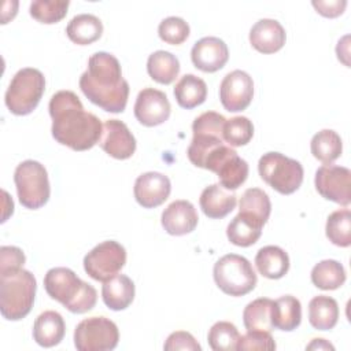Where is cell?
Masks as SVG:
<instances>
[{"mask_svg":"<svg viewBox=\"0 0 351 351\" xmlns=\"http://www.w3.org/2000/svg\"><path fill=\"white\" fill-rule=\"evenodd\" d=\"M119 340L118 326L106 317L82 319L74 330V346L78 351H110Z\"/></svg>","mask_w":351,"mask_h":351,"instance_id":"obj_11","label":"cell"},{"mask_svg":"<svg viewBox=\"0 0 351 351\" xmlns=\"http://www.w3.org/2000/svg\"><path fill=\"white\" fill-rule=\"evenodd\" d=\"M171 184L167 176L158 171H147L134 182V197L144 208H154L165 203L170 195Z\"/></svg>","mask_w":351,"mask_h":351,"instance_id":"obj_17","label":"cell"},{"mask_svg":"<svg viewBox=\"0 0 351 351\" xmlns=\"http://www.w3.org/2000/svg\"><path fill=\"white\" fill-rule=\"evenodd\" d=\"M99 144L104 152L115 159H128L136 151V138L129 128L118 119H107Z\"/></svg>","mask_w":351,"mask_h":351,"instance_id":"obj_16","label":"cell"},{"mask_svg":"<svg viewBox=\"0 0 351 351\" xmlns=\"http://www.w3.org/2000/svg\"><path fill=\"white\" fill-rule=\"evenodd\" d=\"M339 318L337 302L325 295L314 296L308 303V321L318 330H329L335 328Z\"/></svg>","mask_w":351,"mask_h":351,"instance_id":"obj_28","label":"cell"},{"mask_svg":"<svg viewBox=\"0 0 351 351\" xmlns=\"http://www.w3.org/2000/svg\"><path fill=\"white\" fill-rule=\"evenodd\" d=\"M250 43L261 53H274L285 44V30L276 19H259L250 30Z\"/></svg>","mask_w":351,"mask_h":351,"instance_id":"obj_20","label":"cell"},{"mask_svg":"<svg viewBox=\"0 0 351 351\" xmlns=\"http://www.w3.org/2000/svg\"><path fill=\"white\" fill-rule=\"evenodd\" d=\"M44 288L53 300L75 314L90 311L97 302L96 289L69 267L49 269L44 277Z\"/></svg>","mask_w":351,"mask_h":351,"instance_id":"obj_3","label":"cell"},{"mask_svg":"<svg viewBox=\"0 0 351 351\" xmlns=\"http://www.w3.org/2000/svg\"><path fill=\"white\" fill-rule=\"evenodd\" d=\"M346 281V270L343 265L335 259L318 262L311 270V282L324 291L340 288Z\"/></svg>","mask_w":351,"mask_h":351,"instance_id":"obj_34","label":"cell"},{"mask_svg":"<svg viewBox=\"0 0 351 351\" xmlns=\"http://www.w3.org/2000/svg\"><path fill=\"white\" fill-rule=\"evenodd\" d=\"M255 266L263 277L278 280L284 277L289 269V256L277 245H266L256 252Z\"/></svg>","mask_w":351,"mask_h":351,"instance_id":"obj_24","label":"cell"},{"mask_svg":"<svg viewBox=\"0 0 351 351\" xmlns=\"http://www.w3.org/2000/svg\"><path fill=\"white\" fill-rule=\"evenodd\" d=\"M239 351L245 350H276V341L270 332L265 330H247L245 335L240 336L237 348Z\"/></svg>","mask_w":351,"mask_h":351,"instance_id":"obj_40","label":"cell"},{"mask_svg":"<svg viewBox=\"0 0 351 351\" xmlns=\"http://www.w3.org/2000/svg\"><path fill=\"white\" fill-rule=\"evenodd\" d=\"M239 339L237 328L228 321L215 322L207 335L208 344L214 351H233L237 348Z\"/></svg>","mask_w":351,"mask_h":351,"instance_id":"obj_36","label":"cell"},{"mask_svg":"<svg viewBox=\"0 0 351 351\" xmlns=\"http://www.w3.org/2000/svg\"><path fill=\"white\" fill-rule=\"evenodd\" d=\"M307 350H335V347L330 344V343H328L325 339H313V341L306 347Z\"/></svg>","mask_w":351,"mask_h":351,"instance_id":"obj_44","label":"cell"},{"mask_svg":"<svg viewBox=\"0 0 351 351\" xmlns=\"http://www.w3.org/2000/svg\"><path fill=\"white\" fill-rule=\"evenodd\" d=\"M197 213L188 200H174L162 213V226L171 236H184L197 226Z\"/></svg>","mask_w":351,"mask_h":351,"instance_id":"obj_19","label":"cell"},{"mask_svg":"<svg viewBox=\"0 0 351 351\" xmlns=\"http://www.w3.org/2000/svg\"><path fill=\"white\" fill-rule=\"evenodd\" d=\"M191 59L196 69L204 73H215L221 70L229 59L228 45L218 37H203L193 44Z\"/></svg>","mask_w":351,"mask_h":351,"instance_id":"obj_18","label":"cell"},{"mask_svg":"<svg viewBox=\"0 0 351 351\" xmlns=\"http://www.w3.org/2000/svg\"><path fill=\"white\" fill-rule=\"evenodd\" d=\"M66 332V325L63 317L58 311H44L41 313L33 325V339L41 347L49 348L58 346Z\"/></svg>","mask_w":351,"mask_h":351,"instance_id":"obj_22","label":"cell"},{"mask_svg":"<svg viewBox=\"0 0 351 351\" xmlns=\"http://www.w3.org/2000/svg\"><path fill=\"white\" fill-rule=\"evenodd\" d=\"M302 306L300 302L291 295H284L273 302L271 322L273 328L291 332L300 325Z\"/></svg>","mask_w":351,"mask_h":351,"instance_id":"obj_25","label":"cell"},{"mask_svg":"<svg viewBox=\"0 0 351 351\" xmlns=\"http://www.w3.org/2000/svg\"><path fill=\"white\" fill-rule=\"evenodd\" d=\"M70 3L66 0H34L30 3V15L41 23H56L67 14Z\"/></svg>","mask_w":351,"mask_h":351,"instance_id":"obj_37","label":"cell"},{"mask_svg":"<svg viewBox=\"0 0 351 351\" xmlns=\"http://www.w3.org/2000/svg\"><path fill=\"white\" fill-rule=\"evenodd\" d=\"M147 71L154 81L169 85L180 73V62L171 52L160 49L149 55Z\"/></svg>","mask_w":351,"mask_h":351,"instance_id":"obj_30","label":"cell"},{"mask_svg":"<svg viewBox=\"0 0 351 351\" xmlns=\"http://www.w3.org/2000/svg\"><path fill=\"white\" fill-rule=\"evenodd\" d=\"M202 169L215 173L219 178V184L229 191H234L241 186L247 180L250 170L248 163L225 143L214 148L206 156Z\"/></svg>","mask_w":351,"mask_h":351,"instance_id":"obj_10","label":"cell"},{"mask_svg":"<svg viewBox=\"0 0 351 351\" xmlns=\"http://www.w3.org/2000/svg\"><path fill=\"white\" fill-rule=\"evenodd\" d=\"M254 97V81L243 70L228 73L219 85V99L223 108L229 112L245 110Z\"/></svg>","mask_w":351,"mask_h":351,"instance_id":"obj_14","label":"cell"},{"mask_svg":"<svg viewBox=\"0 0 351 351\" xmlns=\"http://www.w3.org/2000/svg\"><path fill=\"white\" fill-rule=\"evenodd\" d=\"M311 154L319 162L329 165L335 162L343 151L340 136L332 129H322L315 133L310 143Z\"/></svg>","mask_w":351,"mask_h":351,"instance_id":"obj_32","label":"cell"},{"mask_svg":"<svg viewBox=\"0 0 351 351\" xmlns=\"http://www.w3.org/2000/svg\"><path fill=\"white\" fill-rule=\"evenodd\" d=\"M315 189L326 200H332L341 206L351 202V171L344 166L322 165L315 171Z\"/></svg>","mask_w":351,"mask_h":351,"instance_id":"obj_13","label":"cell"},{"mask_svg":"<svg viewBox=\"0 0 351 351\" xmlns=\"http://www.w3.org/2000/svg\"><path fill=\"white\" fill-rule=\"evenodd\" d=\"M199 203L206 217L218 219L233 211L236 207V195L221 184H211L203 189Z\"/></svg>","mask_w":351,"mask_h":351,"instance_id":"obj_21","label":"cell"},{"mask_svg":"<svg viewBox=\"0 0 351 351\" xmlns=\"http://www.w3.org/2000/svg\"><path fill=\"white\" fill-rule=\"evenodd\" d=\"M158 34L162 41L180 45L189 36V25L180 16H167L159 23Z\"/></svg>","mask_w":351,"mask_h":351,"instance_id":"obj_39","label":"cell"},{"mask_svg":"<svg viewBox=\"0 0 351 351\" xmlns=\"http://www.w3.org/2000/svg\"><path fill=\"white\" fill-rule=\"evenodd\" d=\"M126 263V251L118 241L107 240L93 247L84 258V269L96 281H107Z\"/></svg>","mask_w":351,"mask_h":351,"instance_id":"obj_12","label":"cell"},{"mask_svg":"<svg viewBox=\"0 0 351 351\" xmlns=\"http://www.w3.org/2000/svg\"><path fill=\"white\" fill-rule=\"evenodd\" d=\"M36 277L25 269L0 274V311L8 321L25 318L34 303Z\"/></svg>","mask_w":351,"mask_h":351,"instance_id":"obj_4","label":"cell"},{"mask_svg":"<svg viewBox=\"0 0 351 351\" xmlns=\"http://www.w3.org/2000/svg\"><path fill=\"white\" fill-rule=\"evenodd\" d=\"M26 258L21 248L14 245H3L0 248V274L22 269Z\"/></svg>","mask_w":351,"mask_h":351,"instance_id":"obj_41","label":"cell"},{"mask_svg":"<svg viewBox=\"0 0 351 351\" xmlns=\"http://www.w3.org/2000/svg\"><path fill=\"white\" fill-rule=\"evenodd\" d=\"M166 351H177V350H188V351H200L202 347L196 341V339L184 330H177L169 335L166 343L163 346Z\"/></svg>","mask_w":351,"mask_h":351,"instance_id":"obj_42","label":"cell"},{"mask_svg":"<svg viewBox=\"0 0 351 351\" xmlns=\"http://www.w3.org/2000/svg\"><path fill=\"white\" fill-rule=\"evenodd\" d=\"M226 118L215 111H206L192 123L193 137L188 147V158L192 165L203 167L206 156L218 145L223 144V125Z\"/></svg>","mask_w":351,"mask_h":351,"instance_id":"obj_9","label":"cell"},{"mask_svg":"<svg viewBox=\"0 0 351 351\" xmlns=\"http://www.w3.org/2000/svg\"><path fill=\"white\" fill-rule=\"evenodd\" d=\"M174 97L180 107L186 110L195 108L204 103L207 97V85L200 77L185 74L174 86Z\"/></svg>","mask_w":351,"mask_h":351,"instance_id":"obj_27","label":"cell"},{"mask_svg":"<svg viewBox=\"0 0 351 351\" xmlns=\"http://www.w3.org/2000/svg\"><path fill=\"white\" fill-rule=\"evenodd\" d=\"M82 93L108 112H122L129 97V84L122 77L118 59L108 52H96L88 60V69L80 77Z\"/></svg>","mask_w":351,"mask_h":351,"instance_id":"obj_2","label":"cell"},{"mask_svg":"<svg viewBox=\"0 0 351 351\" xmlns=\"http://www.w3.org/2000/svg\"><path fill=\"white\" fill-rule=\"evenodd\" d=\"M273 302L269 298H259L250 302L243 311V322L247 330H265L271 332V308Z\"/></svg>","mask_w":351,"mask_h":351,"instance_id":"obj_33","label":"cell"},{"mask_svg":"<svg viewBox=\"0 0 351 351\" xmlns=\"http://www.w3.org/2000/svg\"><path fill=\"white\" fill-rule=\"evenodd\" d=\"M271 203L267 193L259 188H248L239 202V213L265 225L270 217Z\"/></svg>","mask_w":351,"mask_h":351,"instance_id":"obj_31","label":"cell"},{"mask_svg":"<svg viewBox=\"0 0 351 351\" xmlns=\"http://www.w3.org/2000/svg\"><path fill=\"white\" fill-rule=\"evenodd\" d=\"M14 182L21 204L30 210L43 207L51 195L45 167L33 159L21 162L14 173Z\"/></svg>","mask_w":351,"mask_h":351,"instance_id":"obj_8","label":"cell"},{"mask_svg":"<svg viewBox=\"0 0 351 351\" xmlns=\"http://www.w3.org/2000/svg\"><path fill=\"white\" fill-rule=\"evenodd\" d=\"M44 89L45 78L40 70L33 67L21 69L7 88L5 106L15 115H27L38 106Z\"/></svg>","mask_w":351,"mask_h":351,"instance_id":"obj_5","label":"cell"},{"mask_svg":"<svg viewBox=\"0 0 351 351\" xmlns=\"http://www.w3.org/2000/svg\"><path fill=\"white\" fill-rule=\"evenodd\" d=\"M101 298L104 304L114 310L121 311L128 308L134 299V284L125 274H115L104 281L101 288Z\"/></svg>","mask_w":351,"mask_h":351,"instance_id":"obj_23","label":"cell"},{"mask_svg":"<svg viewBox=\"0 0 351 351\" xmlns=\"http://www.w3.org/2000/svg\"><path fill=\"white\" fill-rule=\"evenodd\" d=\"M326 237L337 247L351 244V213L348 208L333 211L326 219Z\"/></svg>","mask_w":351,"mask_h":351,"instance_id":"obj_35","label":"cell"},{"mask_svg":"<svg viewBox=\"0 0 351 351\" xmlns=\"http://www.w3.org/2000/svg\"><path fill=\"white\" fill-rule=\"evenodd\" d=\"M311 4L317 10V12L321 14L322 16L336 18L344 12L347 1L346 0H329V1L314 0Z\"/></svg>","mask_w":351,"mask_h":351,"instance_id":"obj_43","label":"cell"},{"mask_svg":"<svg viewBox=\"0 0 351 351\" xmlns=\"http://www.w3.org/2000/svg\"><path fill=\"white\" fill-rule=\"evenodd\" d=\"M214 281L218 288L230 296H243L256 285V274L250 261L237 254H226L214 265Z\"/></svg>","mask_w":351,"mask_h":351,"instance_id":"obj_6","label":"cell"},{"mask_svg":"<svg viewBox=\"0 0 351 351\" xmlns=\"http://www.w3.org/2000/svg\"><path fill=\"white\" fill-rule=\"evenodd\" d=\"M262 228L263 225H261L255 219L239 213L229 222L226 228V236L229 241L234 245L250 247L259 240L262 234Z\"/></svg>","mask_w":351,"mask_h":351,"instance_id":"obj_29","label":"cell"},{"mask_svg":"<svg viewBox=\"0 0 351 351\" xmlns=\"http://www.w3.org/2000/svg\"><path fill=\"white\" fill-rule=\"evenodd\" d=\"M170 101L165 92L155 88H144L134 103V117L144 126H158L170 117Z\"/></svg>","mask_w":351,"mask_h":351,"instance_id":"obj_15","label":"cell"},{"mask_svg":"<svg viewBox=\"0 0 351 351\" xmlns=\"http://www.w3.org/2000/svg\"><path fill=\"white\" fill-rule=\"evenodd\" d=\"M67 37L77 45H89L103 33L101 21L92 14L75 15L66 27Z\"/></svg>","mask_w":351,"mask_h":351,"instance_id":"obj_26","label":"cell"},{"mask_svg":"<svg viewBox=\"0 0 351 351\" xmlns=\"http://www.w3.org/2000/svg\"><path fill=\"white\" fill-rule=\"evenodd\" d=\"M261 178L281 195H291L303 182V166L280 152L263 154L258 162Z\"/></svg>","mask_w":351,"mask_h":351,"instance_id":"obj_7","label":"cell"},{"mask_svg":"<svg viewBox=\"0 0 351 351\" xmlns=\"http://www.w3.org/2000/svg\"><path fill=\"white\" fill-rule=\"evenodd\" d=\"M223 141L230 147H241L251 141L254 136V125L247 117H233L226 119L223 125Z\"/></svg>","mask_w":351,"mask_h":351,"instance_id":"obj_38","label":"cell"},{"mask_svg":"<svg viewBox=\"0 0 351 351\" xmlns=\"http://www.w3.org/2000/svg\"><path fill=\"white\" fill-rule=\"evenodd\" d=\"M53 138L74 151L90 149L99 143L103 125L100 119L84 110L78 96L71 90H59L49 100Z\"/></svg>","mask_w":351,"mask_h":351,"instance_id":"obj_1","label":"cell"}]
</instances>
